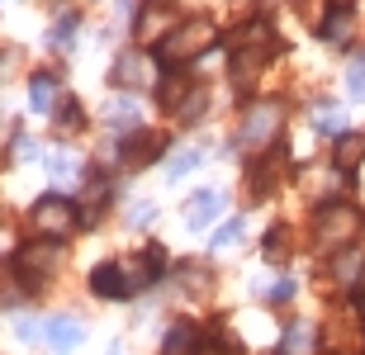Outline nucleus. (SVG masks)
I'll return each mask as SVG.
<instances>
[{
  "label": "nucleus",
  "instance_id": "obj_24",
  "mask_svg": "<svg viewBox=\"0 0 365 355\" xmlns=\"http://www.w3.org/2000/svg\"><path fill=\"white\" fill-rule=\"evenodd\" d=\"M242 233H247V218H228V223H223V228H218L214 237H209V246H214V251H223V246L242 242Z\"/></svg>",
  "mask_w": 365,
  "mask_h": 355
},
{
  "label": "nucleus",
  "instance_id": "obj_6",
  "mask_svg": "<svg viewBox=\"0 0 365 355\" xmlns=\"http://www.w3.org/2000/svg\"><path fill=\"white\" fill-rule=\"evenodd\" d=\"M14 332L24 337V341H48L53 351H76V346L86 341V327L76 322V317H43V322H34V317H19L14 322Z\"/></svg>",
  "mask_w": 365,
  "mask_h": 355
},
{
  "label": "nucleus",
  "instance_id": "obj_8",
  "mask_svg": "<svg viewBox=\"0 0 365 355\" xmlns=\"http://www.w3.org/2000/svg\"><path fill=\"white\" fill-rule=\"evenodd\" d=\"M162 152H166V142L157 133H133V137L119 142V161L128 166V171H143V166H152Z\"/></svg>",
  "mask_w": 365,
  "mask_h": 355
},
{
  "label": "nucleus",
  "instance_id": "obj_15",
  "mask_svg": "<svg viewBox=\"0 0 365 355\" xmlns=\"http://www.w3.org/2000/svg\"><path fill=\"white\" fill-rule=\"evenodd\" d=\"M365 161V133H337V147H332V166H337L341 176L356 171Z\"/></svg>",
  "mask_w": 365,
  "mask_h": 355
},
{
  "label": "nucleus",
  "instance_id": "obj_2",
  "mask_svg": "<svg viewBox=\"0 0 365 355\" xmlns=\"http://www.w3.org/2000/svg\"><path fill=\"white\" fill-rule=\"evenodd\" d=\"M361 233H365V213L356 204L332 199V204H323L318 213H313V246H318V251H327V256L346 251V246H351Z\"/></svg>",
  "mask_w": 365,
  "mask_h": 355
},
{
  "label": "nucleus",
  "instance_id": "obj_5",
  "mask_svg": "<svg viewBox=\"0 0 365 355\" xmlns=\"http://www.w3.org/2000/svg\"><path fill=\"white\" fill-rule=\"evenodd\" d=\"M57 265H62V242H57V237H38V242H24L19 251H14L19 289H38Z\"/></svg>",
  "mask_w": 365,
  "mask_h": 355
},
{
  "label": "nucleus",
  "instance_id": "obj_35",
  "mask_svg": "<svg viewBox=\"0 0 365 355\" xmlns=\"http://www.w3.org/2000/svg\"><path fill=\"white\" fill-rule=\"evenodd\" d=\"M361 299H365V294H361Z\"/></svg>",
  "mask_w": 365,
  "mask_h": 355
},
{
  "label": "nucleus",
  "instance_id": "obj_12",
  "mask_svg": "<svg viewBox=\"0 0 365 355\" xmlns=\"http://www.w3.org/2000/svg\"><path fill=\"white\" fill-rule=\"evenodd\" d=\"M223 213V190H200V194H190V204H185V228H209V223Z\"/></svg>",
  "mask_w": 365,
  "mask_h": 355
},
{
  "label": "nucleus",
  "instance_id": "obj_20",
  "mask_svg": "<svg viewBox=\"0 0 365 355\" xmlns=\"http://www.w3.org/2000/svg\"><path fill=\"white\" fill-rule=\"evenodd\" d=\"M261 256L271 260V265L289 260V228H271V233H266V242H261Z\"/></svg>",
  "mask_w": 365,
  "mask_h": 355
},
{
  "label": "nucleus",
  "instance_id": "obj_33",
  "mask_svg": "<svg viewBox=\"0 0 365 355\" xmlns=\"http://www.w3.org/2000/svg\"><path fill=\"white\" fill-rule=\"evenodd\" d=\"M14 157H24V161H29V157H38V147H34V137H19V147H14Z\"/></svg>",
  "mask_w": 365,
  "mask_h": 355
},
{
  "label": "nucleus",
  "instance_id": "obj_28",
  "mask_svg": "<svg viewBox=\"0 0 365 355\" xmlns=\"http://www.w3.org/2000/svg\"><path fill=\"white\" fill-rule=\"evenodd\" d=\"M43 166H48V176H71V171H76V161H71L67 152H53V157H43Z\"/></svg>",
  "mask_w": 365,
  "mask_h": 355
},
{
  "label": "nucleus",
  "instance_id": "obj_19",
  "mask_svg": "<svg viewBox=\"0 0 365 355\" xmlns=\"http://www.w3.org/2000/svg\"><path fill=\"white\" fill-rule=\"evenodd\" d=\"M341 123H346V114H341L337 100H318V105H313V128H323V133H341Z\"/></svg>",
  "mask_w": 365,
  "mask_h": 355
},
{
  "label": "nucleus",
  "instance_id": "obj_30",
  "mask_svg": "<svg viewBox=\"0 0 365 355\" xmlns=\"http://www.w3.org/2000/svg\"><path fill=\"white\" fill-rule=\"evenodd\" d=\"M266 299H271V303H289V299H294V280H275V285L266 289Z\"/></svg>",
  "mask_w": 365,
  "mask_h": 355
},
{
  "label": "nucleus",
  "instance_id": "obj_14",
  "mask_svg": "<svg viewBox=\"0 0 365 355\" xmlns=\"http://www.w3.org/2000/svg\"><path fill=\"white\" fill-rule=\"evenodd\" d=\"M327 275H332L341 289H356V285L365 280V251H361V246H346V251H337V256H332V265H327Z\"/></svg>",
  "mask_w": 365,
  "mask_h": 355
},
{
  "label": "nucleus",
  "instance_id": "obj_26",
  "mask_svg": "<svg viewBox=\"0 0 365 355\" xmlns=\"http://www.w3.org/2000/svg\"><path fill=\"white\" fill-rule=\"evenodd\" d=\"M71 38H76V14H62L53 24V33H48V43L53 48H71Z\"/></svg>",
  "mask_w": 365,
  "mask_h": 355
},
{
  "label": "nucleus",
  "instance_id": "obj_29",
  "mask_svg": "<svg viewBox=\"0 0 365 355\" xmlns=\"http://www.w3.org/2000/svg\"><path fill=\"white\" fill-rule=\"evenodd\" d=\"M195 355H237V346L223 341V337H204V341L195 346Z\"/></svg>",
  "mask_w": 365,
  "mask_h": 355
},
{
  "label": "nucleus",
  "instance_id": "obj_17",
  "mask_svg": "<svg viewBox=\"0 0 365 355\" xmlns=\"http://www.w3.org/2000/svg\"><path fill=\"white\" fill-rule=\"evenodd\" d=\"M29 100H34V110H38V114H53L57 110V76L38 71V76L29 81Z\"/></svg>",
  "mask_w": 365,
  "mask_h": 355
},
{
  "label": "nucleus",
  "instance_id": "obj_3",
  "mask_svg": "<svg viewBox=\"0 0 365 355\" xmlns=\"http://www.w3.org/2000/svg\"><path fill=\"white\" fill-rule=\"evenodd\" d=\"M280 128H284V105L280 100H257V105H247L242 123H237V142H242V152L261 157V152L275 147Z\"/></svg>",
  "mask_w": 365,
  "mask_h": 355
},
{
  "label": "nucleus",
  "instance_id": "obj_4",
  "mask_svg": "<svg viewBox=\"0 0 365 355\" xmlns=\"http://www.w3.org/2000/svg\"><path fill=\"white\" fill-rule=\"evenodd\" d=\"M214 43H218V33H214L209 19H190V24H176L162 43H157V62H166V67H185V62H195L200 53H209Z\"/></svg>",
  "mask_w": 365,
  "mask_h": 355
},
{
  "label": "nucleus",
  "instance_id": "obj_16",
  "mask_svg": "<svg viewBox=\"0 0 365 355\" xmlns=\"http://www.w3.org/2000/svg\"><path fill=\"white\" fill-rule=\"evenodd\" d=\"M351 24H356V14H351V5L341 0L332 14H323V19H318V38H327V43H346V38H351Z\"/></svg>",
  "mask_w": 365,
  "mask_h": 355
},
{
  "label": "nucleus",
  "instance_id": "obj_31",
  "mask_svg": "<svg viewBox=\"0 0 365 355\" xmlns=\"http://www.w3.org/2000/svg\"><path fill=\"white\" fill-rule=\"evenodd\" d=\"M14 285H19V275H14V260L0 256V299H5V294H10Z\"/></svg>",
  "mask_w": 365,
  "mask_h": 355
},
{
  "label": "nucleus",
  "instance_id": "obj_27",
  "mask_svg": "<svg viewBox=\"0 0 365 355\" xmlns=\"http://www.w3.org/2000/svg\"><path fill=\"white\" fill-rule=\"evenodd\" d=\"M346 90H351L356 100H365V53L351 57V67H346Z\"/></svg>",
  "mask_w": 365,
  "mask_h": 355
},
{
  "label": "nucleus",
  "instance_id": "obj_32",
  "mask_svg": "<svg viewBox=\"0 0 365 355\" xmlns=\"http://www.w3.org/2000/svg\"><path fill=\"white\" fill-rule=\"evenodd\" d=\"M57 123H62V128H76V123H81V110H76V100H62V110H57Z\"/></svg>",
  "mask_w": 365,
  "mask_h": 355
},
{
  "label": "nucleus",
  "instance_id": "obj_7",
  "mask_svg": "<svg viewBox=\"0 0 365 355\" xmlns=\"http://www.w3.org/2000/svg\"><path fill=\"white\" fill-rule=\"evenodd\" d=\"M34 223H38L48 237H67L76 223H81V208L62 199V194H43L38 204H34Z\"/></svg>",
  "mask_w": 365,
  "mask_h": 355
},
{
  "label": "nucleus",
  "instance_id": "obj_21",
  "mask_svg": "<svg viewBox=\"0 0 365 355\" xmlns=\"http://www.w3.org/2000/svg\"><path fill=\"white\" fill-rule=\"evenodd\" d=\"M143 67H148V62L138 53H123L119 62H114V85H138L143 81Z\"/></svg>",
  "mask_w": 365,
  "mask_h": 355
},
{
  "label": "nucleus",
  "instance_id": "obj_25",
  "mask_svg": "<svg viewBox=\"0 0 365 355\" xmlns=\"http://www.w3.org/2000/svg\"><path fill=\"white\" fill-rule=\"evenodd\" d=\"M200 161H204V152H200V147H190V152H180V157H171V161H166V176L176 180V176H185V171H195Z\"/></svg>",
  "mask_w": 365,
  "mask_h": 355
},
{
  "label": "nucleus",
  "instance_id": "obj_11",
  "mask_svg": "<svg viewBox=\"0 0 365 355\" xmlns=\"http://www.w3.org/2000/svg\"><path fill=\"white\" fill-rule=\"evenodd\" d=\"M280 166H284V152L271 147V152H261V157H252V166H247V176H252V194L257 199H266L275 185V176H280Z\"/></svg>",
  "mask_w": 365,
  "mask_h": 355
},
{
  "label": "nucleus",
  "instance_id": "obj_10",
  "mask_svg": "<svg viewBox=\"0 0 365 355\" xmlns=\"http://www.w3.org/2000/svg\"><path fill=\"white\" fill-rule=\"evenodd\" d=\"M195 90H200V85L190 81V76H185L180 67H171V71L162 76V81H157V100H162V110H171V114L185 110V100L195 95Z\"/></svg>",
  "mask_w": 365,
  "mask_h": 355
},
{
  "label": "nucleus",
  "instance_id": "obj_13",
  "mask_svg": "<svg viewBox=\"0 0 365 355\" xmlns=\"http://www.w3.org/2000/svg\"><path fill=\"white\" fill-rule=\"evenodd\" d=\"M171 19H176L171 0H148V5H143V14H138V33L162 43L166 33H171Z\"/></svg>",
  "mask_w": 365,
  "mask_h": 355
},
{
  "label": "nucleus",
  "instance_id": "obj_9",
  "mask_svg": "<svg viewBox=\"0 0 365 355\" xmlns=\"http://www.w3.org/2000/svg\"><path fill=\"white\" fill-rule=\"evenodd\" d=\"M91 294H100V299H133L128 275H123V260H105V265H95V270H91Z\"/></svg>",
  "mask_w": 365,
  "mask_h": 355
},
{
  "label": "nucleus",
  "instance_id": "obj_34",
  "mask_svg": "<svg viewBox=\"0 0 365 355\" xmlns=\"http://www.w3.org/2000/svg\"><path fill=\"white\" fill-rule=\"evenodd\" d=\"M133 223H152V204H133Z\"/></svg>",
  "mask_w": 365,
  "mask_h": 355
},
{
  "label": "nucleus",
  "instance_id": "obj_23",
  "mask_svg": "<svg viewBox=\"0 0 365 355\" xmlns=\"http://www.w3.org/2000/svg\"><path fill=\"white\" fill-rule=\"evenodd\" d=\"M280 351L284 355H309L313 351V332L304 327V322H299V327H289V332H284V341H280Z\"/></svg>",
  "mask_w": 365,
  "mask_h": 355
},
{
  "label": "nucleus",
  "instance_id": "obj_1",
  "mask_svg": "<svg viewBox=\"0 0 365 355\" xmlns=\"http://www.w3.org/2000/svg\"><path fill=\"white\" fill-rule=\"evenodd\" d=\"M275 28L266 24V19H252V24H242V33L232 38V85L237 90H247V85L261 76V67L275 57Z\"/></svg>",
  "mask_w": 365,
  "mask_h": 355
},
{
  "label": "nucleus",
  "instance_id": "obj_22",
  "mask_svg": "<svg viewBox=\"0 0 365 355\" xmlns=\"http://www.w3.org/2000/svg\"><path fill=\"white\" fill-rule=\"evenodd\" d=\"M105 119L114 123V128H128V123H138V100L133 95H123V100H114L105 110Z\"/></svg>",
  "mask_w": 365,
  "mask_h": 355
},
{
  "label": "nucleus",
  "instance_id": "obj_18",
  "mask_svg": "<svg viewBox=\"0 0 365 355\" xmlns=\"http://www.w3.org/2000/svg\"><path fill=\"white\" fill-rule=\"evenodd\" d=\"M200 346V337H195V327L190 322H176V327L166 332V341H162V355H190Z\"/></svg>",
  "mask_w": 365,
  "mask_h": 355
}]
</instances>
